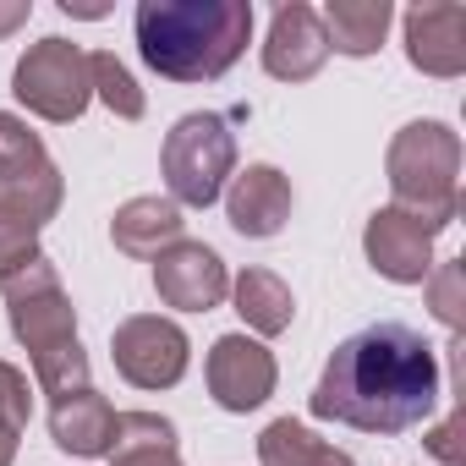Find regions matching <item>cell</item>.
Here are the masks:
<instances>
[{
    "label": "cell",
    "mask_w": 466,
    "mask_h": 466,
    "mask_svg": "<svg viewBox=\"0 0 466 466\" xmlns=\"http://www.w3.org/2000/svg\"><path fill=\"white\" fill-rule=\"evenodd\" d=\"M461 422H466V417H461V406H455V411H450V417L428 433V455H433V461L461 466Z\"/></svg>",
    "instance_id": "obj_25"
},
{
    "label": "cell",
    "mask_w": 466,
    "mask_h": 466,
    "mask_svg": "<svg viewBox=\"0 0 466 466\" xmlns=\"http://www.w3.org/2000/svg\"><path fill=\"white\" fill-rule=\"evenodd\" d=\"M0 297H6V319L12 335L28 346L34 362V390L50 400H66L77 390H88V351L77 340V308L61 286V269L39 253L23 269H12L0 280Z\"/></svg>",
    "instance_id": "obj_3"
},
{
    "label": "cell",
    "mask_w": 466,
    "mask_h": 466,
    "mask_svg": "<svg viewBox=\"0 0 466 466\" xmlns=\"http://www.w3.org/2000/svg\"><path fill=\"white\" fill-rule=\"evenodd\" d=\"M319 23H324L329 50L362 61V56H373L384 45V34L395 23V6L390 0H329V6L319 12Z\"/></svg>",
    "instance_id": "obj_18"
},
{
    "label": "cell",
    "mask_w": 466,
    "mask_h": 466,
    "mask_svg": "<svg viewBox=\"0 0 466 466\" xmlns=\"http://www.w3.org/2000/svg\"><path fill=\"white\" fill-rule=\"evenodd\" d=\"M154 291L176 313H214L230 297V269L208 242H176L154 258Z\"/></svg>",
    "instance_id": "obj_11"
},
{
    "label": "cell",
    "mask_w": 466,
    "mask_h": 466,
    "mask_svg": "<svg viewBox=\"0 0 466 466\" xmlns=\"http://www.w3.org/2000/svg\"><path fill=\"white\" fill-rule=\"evenodd\" d=\"M422 286H428L433 319H439L450 335H461V319H466V269H461V258H439Z\"/></svg>",
    "instance_id": "obj_23"
},
{
    "label": "cell",
    "mask_w": 466,
    "mask_h": 466,
    "mask_svg": "<svg viewBox=\"0 0 466 466\" xmlns=\"http://www.w3.org/2000/svg\"><path fill=\"white\" fill-rule=\"evenodd\" d=\"M110 433H116V406L94 384L66 400H50V439L66 455H110Z\"/></svg>",
    "instance_id": "obj_16"
},
{
    "label": "cell",
    "mask_w": 466,
    "mask_h": 466,
    "mask_svg": "<svg viewBox=\"0 0 466 466\" xmlns=\"http://www.w3.org/2000/svg\"><path fill=\"white\" fill-rule=\"evenodd\" d=\"M28 258H39V225L0 214V280H6L12 269H23Z\"/></svg>",
    "instance_id": "obj_24"
},
{
    "label": "cell",
    "mask_w": 466,
    "mask_h": 466,
    "mask_svg": "<svg viewBox=\"0 0 466 466\" xmlns=\"http://www.w3.org/2000/svg\"><path fill=\"white\" fill-rule=\"evenodd\" d=\"M433 242H439V225H428L422 214H411V208H373L368 214V225H362V253H368V264L384 275V280H395V286H422L428 280V269L439 264L433 258Z\"/></svg>",
    "instance_id": "obj_9"
},
{
    "label": "cell",
    "mask_w": 466,
    "mask_h": 466,
    "mask_svg": "<svg viewBox=\"0 0 466 466\" xmlns=\"http://www.w3.org/2000/svg\"><path fill=\"white\" fill-rule=\"evenodd\" d=\"M203 379H208L214 406L248 417V411H258V406L275 395L280 368H275V351H269L264 340H253V335H219V340L208 346Z\"/></svg>",
    "instance_id": "obj_10"
},
{
    "label": "cell",
    "mask_w": 466,
    "mask_h": 466,
    "mask_svg": "<svg viewBox=\"0 0 466 466\" xmlns=\"http://www.w3.org/2000/svg\"><path fill=\"white\" fill-rule=\"evenodd\" d=\"M329 61V39L324 23L308 0H286V6L269 17V39H264V72L280 83H308L319 77V66Z\"/></svg>",
    "instance_id": "obj_13"
},
{
    "label": "cell",
    "mask_w": 466,
    "mask_h": 466,
    "mask_svg": "<svg viewBox=\"0 0 466 466\" xmlns=\"http://www.w3.org/2000/svg\"><path fill=\"white\" fill-rule=\"evenodd\" d=\"M110 357H116V373L137 390H170L181 384L187 362H192V340L176 319H159V313H132L110 329Z\"/></svg>",
    "instance_id": "obj_8"
},
{
    "label": "cell",
    "mask_w": 466,
    "mask_h": 466,
    "mask_svg": "<svg viewBox=\"0 0 466 466\" xmlns=\"http://www.w3.org/2000/svg\"><path fill=\"white\" fill-rule=\"evenodd\" d=\"M137 56L165 83H214L253 39V0H137Z\"/></svg>",
    "instance_id": "obj_2"
},
{
    "label": "cell",
    "mask_w": 466,
    "mask_h": 466,
    "mask_svg": "<svg viewBox=\"0 0 466 466\" xmlns=\"http://www.w3.org/2000/svg\"><path fill=\"white\" fill-rule=\"evenodd\" d=\"M28 17H34V6H28V0H0V39H6V34H17Z\"/></svg>",
    "instance_id": "obj_26"
},
{
    "label": "cell",
    "mask_w": 466,
    "mask_h": 466,
    "mask_svg": "<svg viewBox=\"0 0 466 466\" xmlns=\"http://www.w3.org/2000/svg\"><path fill=\"white\" fill-rule=\"evenodd\" d=\"M258 466H357V461H351L346 450L324 444L313 428L280 417V422H269V428L258 433Z\"/></svg>",
    "instance_id": "obj_20"
},
{
    "label": "cell",
    "mask_w": 466,
    "mask_h": 466,
    "mask_svg": "<svg viewBox=\"0 0 466 466\" xmlns=\"http://www.w3.org/2000/svg\"><path fill=\"white\" fill-rule=\"evenodd\" d=\"M400 28H406V61L422 77L466 72V6H411Z\"/></svg>",
    "instance_id": "obj_14"
},
{
    "label": "cell",
    "mask_w": 466,
    "mask_h": 466,
    "mask_svg": "<svg viewBox=\"0 0 466 466\" xmlns=\"http://www.w3.org/2000/svg\"><path fill=\"white\" fill-rule=\"evenodd\" d=\"M88 77H94V94L110 105V116H121V121H143L148 99H143L137 77H132L110 50H94V56H88Z\"/></svg>",
    "instance_id": "obj_22"
},
{
    "label": "cell",
    "mask_w": 466,
    "mask_h": 466,
    "mask_svg": "<svg viewBox=\"0 0 466 466\" xmlns=\"http://www.w3.org/2000/svg\"><path fill=\"white\" fill-rule=\"evenodd\" d=\"M384 176H390L395 208H411L439 230L455 225V214H461V137H455V127L406 121L390 137Z\"/></svg>",
    "instance_id": "obj_4"
},
{
    "label": "cell",
    "mask_w": 466,
    "mask_h": 466,
    "mask_svg": "<svg viewBox=\"0 0 466 466\" xmlns=\"http://www.w3.org/2000/svg\"><path fill=\"white\" fill-rule=\"evenodd\" d=\"M12 94L28 116L39 121H77L94 99V77H88V56L72 39H39L23 50L17 72H12Z\"/></svg>",
    "instance_id": "obj_7"
},
{
    "label": "cell",
    "mask_w": 466,
    "mask_h": 466,
    "mask_svg": "<svg viewBox=\"0 0 466 466\" xmlns=\"http://www.w3.org/2000/svg\"><path fill=\"white\" fill-rule=\"evenodd\" d=\"M110 466H181L176 422L159 411H116Z\"/></svg>",
    "instance_id": "obj_17"
},
{
    "label": "cell",
    "mask_w": 466,
    "mask_h": 466,
    "mask_svg": "<svg viewBox=\"0 0 466 466\" xmlns=\"http://www.w3.org/2000/svg\"><path fill=\"white\" fill-rule=\"evenodd\" d=\"M61 198H66V181H61L50 148L39 143V132H28L23 116L0 110V214L45 230L56 219Z\"/></svg>",
    "instance_id": "obj_6"
},
{
    "label": "cell",
    "mask_w": 466,
    "mask_h": 466,
    "mask_svg": "<svg viewBox=\"0 0 466 466\" xmlns=\"http://www.w3.org/2000/svg\"><path fill=\"white\" fill-rule=\"evenodd\" d=\"M297 208V192H291V176H280L275 165H248L242 176H230V192H225V219L237 237L248 242H269L286 230Z\"/></svg>",
    "instance_id": "obj_12"
},
{
    "label": "cell",
    "mask_w": 466,
    "mask_h": 466,
    "mask_svg": "<svg viewBox=\"0 0 466 466\" xmlns=\"http://www.w3.org/2000/svg\"><path fill=\"white\" fill-rule=\"evenodd\" d=\"M230 297H237V313L253 335H286L297 319V297L275 269H242L230 280Z\"/></svg>",
    "instance_id": "obj_19"
},
{
    "label": "cell",
    "mask_w": 466,
    "mask_h": 466,
    "mask_svg": "<svg viewBox=\"0 0 466 466\" xmlns=\"http://www.w3.org/2000/svg\"><path fill=\"white\" fill-rule=\"evenodd\" d=\"M439 357L411 324H368L346 335L329 362L319 390L308 395V411L319 422H340L357 433H406L433 417L439 406Z\"/></svg>",
    "instance_id": "obj_1"
},
{
    "label": "cell",
    "mask_w": 466,
    "mask_h": 466,
    "mask_svg": "<svg viewBox=\"0 0 466 466\" xmlns=\"http://www.w3.org/2000/svg\"><path fill=\"white\" fill-rule=\"evenodd\" d=\"M181 230H187V219H181V203H170V198H127L121 208H116V219H110V242H116V253H127V258H159L165 248H176L181 242Z\"/></svg>",
    "instance_id": "obj_15"
},
{
    "label": "cell",
    "mask_w": 466,
    "mask_h": 466,
    "mask_svg": "<svg viewBox=\"0 0 466 466\" xmlns=\"http://www.w3.org/2000/svg\"><path fill=\"white\" fill-rule=\"evenodd\" d=\"M28 411H34V384H28V373H23L17 362H0V466L17 461Z\"/></svg>",
    "instance_id": "obj_21"
},
{
    "label": "cell",
    "mask_w": 466,
    "mask_h": 466,
    "mask_svg": "<svg viewBox=\"0 0 466 466\" xmlns=\"http://www.w3.org/2000/svg\"><path fill=\"white\" fill-rule=\"evenodd\" d=\"M159 170H165L170 203H181V208H208V203L225 192L230 170H237V132H230V121L214 116V110L181 116V121L165 132Z\"/></svg>",
    "instance_id": "obj_5"
}]
</instances>
